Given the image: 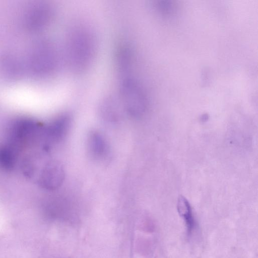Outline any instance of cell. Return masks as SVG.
<instances>
[{
	"mask_svg": "<svg viewBox=\"0 0 258 258\" xmlns=\"http://www.w3.org/2000/svg\"><path fill=\"white\" fill-rule=\"evenodd\" d=\"M93 36L84 29L76 30L70 36L67 45L69 61L77 71L87 68L92 60L95 48Z\"/></svg>",
	"mask_w": 258,
	"mask_h": 258,
	"instance_id": "obj_1",
	"label": "cell"
},
{
	"mask_svg": "<svg viewBox=\"0 0 258 258\" xmlns=\"http://www.w3.org/2000/svg\"><path fill=\"white\" fill-rule=\"evenodd\" d=\"M120 84L119 99L122 107L131 115L139 117L145 112L147 99L138 82L128 75H123Z\"/></svg>",
	"mask_w": 258,
	"mask_h": 258,
	"instance_id": "obj_2",
	"label": "cell"
},
{
	"mask_svg": "<svg viewBox=\"0 0 258 258\" xmlns=\"http://www.w3.org/2000/svg\"><path fill=\"white\" fill-rule=\"evenodd\" d=\"M64 176V170L61 165L56 161H50L44 168L39 182L45 188L54 189L62 183Z\"/></svg>",
	"mask_w": 258,
	"mask_h": 258,
	"instance_id": "obj_3",
	"label": "cell"
},
{
	"mask_svg": "<svg viewBox=\"0 0 258 258\" xmlns=\"http://www.w3.org/2000/svg\"><path fill=\"white\" fill-rule=\"evenodd\" d=\"M70 124V116L67 114L58 116L46 128V139L50 142H56L66 135Z\"/></svg>",
	"mask_w": 258,
	"mask_h": 258,
	"instance_id": "obj_4",
	"label": "cell"
},
{
	"mask_svg": "<svg viewBox=\"0 0 258 258\" xmlns=\"http://www.w3.org/2000/svg\"><path fill=\"white\" fill-rule=\"evenodd\" d=\"M88 148L95 158L103 157L107 152V145L102 135L97 132H92L88 139Z\"/></svg>",
	"mask_w": 258,
	"mask_h": 258,
	"instance_id": "obj_5",
	"label": "cell"
},
{
	"mask_svg": "<svg viewBox=\"0 0 258 258\" xmlns=\"http://www.w3.org/2000/svg\"><path fill=\"white\" fill-rule=\"evenodd\" d=\"M177 211L183 219L188 234L192 231L195 226V220L191 206L188 201L183 196H180L177 202Z\"/></svg>",
	"mask_w": 258,
	"mask_h": 258,
	"instance_id": "obj_6",
	"label": "cell"
},
{
	"mask_svg": "<svg viewBox=\"0 0 258 258\" xmlns=\"http://www.w3.org/2000/svg\"><path fill=\"white\" fill-rule=\"evenodd\" d=\"M16 153L11 147H0V168L5 170H11L15 165Z\"/></svg>",
	"mask_w": 258,
	"mask_h": 258,
	"instance_id": "obj_7",
	"label": "cell"
},
{
	"mask_svg": "<svg viewBox=\"0 0 258 258\" xmlns=\"http://www.w3.org/2000/svg\"><path fill=\"white\" fill-rule=\"evenodd\" d=\"M156 6L159 12L164 16H170L175 10V5L172 1H158Z\"/></svg>",
	"mask_w": 258,
	"mask_h": 258,
	"instance_id": "obj_8",
	"label": "cell"
}]
</instances>
